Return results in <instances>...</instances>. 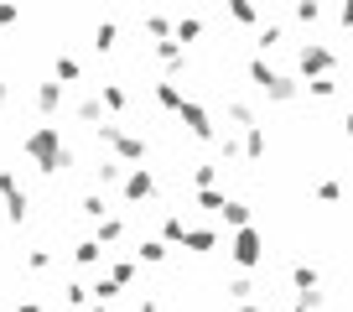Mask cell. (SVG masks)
Here are the masks:
<instances>
[{
	"mask_svg": "<svg viewBox=\"0 0 353 312\" xmlns=\"http://www.w3.org/2000/svg\"><path fill=\"white\" fill-rule=\"evenodd\" d=\"M57 110H63V84H57V78H42V84H37V115L52 120Z\"/></svg>",
	"mask_w": 353,
	"mask_h": 312,
	"instance_id": "7",
	"label": "cell"
},
{
	"mask_svg": "<svg viewBox=\"0 0 353 312\" xmlns=\"http://www.w3.org/2000/svg\"><path fill=\"white\" fill-rule=\"evenodd\" d=\"M125 177H130V167H125L120 156H104L99 167H94V182H99V188H114V182L125 188Z\"/></svg>",
	"mask_w": 353,
	"mask_h": 312,
	"instance_id": "8",
	"label": "cell"
},
{
	"mask_svg": "<svg viewBox=\"0 0 353 312\" xmlns=\"http://www.w3.org/2000/svg\"><path fill=\"white\" fill-rule=\"evenodd\" d=\"M52 78H57V84H78V78H83V68H78V57L57 52V63H52Z\"/></svg>",
	"mask_w": 353,
	"mask_h": 312,
	"instance_id": "17",
	"label": "cell"
},
{
	"mask_svg": "<svg viewBox=\"0 0 353 312\" xmlns=\"http://www.w3.org/2000/svg\"><path fill=\"white\" fill-rule=\"evenodd\" d=\"M110 281L130 286V281H135V260H110Z\"/></svg>",
	"mask_w": 353,
	"mask_h": 312,
	"instance_id": "34",
	"label": "cell"
},
{
	"mask_svg": "<svg viewBox=\"0 0 353 312\" xmlns=\"http://www.w3.org/2000/svg\"><path fill=\"white\" fill-rule=\"evenodd\" d=\"M11 193H21V188H16V172L0 167V198H11Z\"/></svg>",
	"mask_w": 353,
	"mask_h": 312,
	"instance_id": "38",
	"label": "cell"
},
{
	"mask_svg": "<svg viewBox=\"0 0 353 312\" xmlns=\"http://www.w3.org/2000/svg\"><path fill=\"white\" fill-rule=\"evenodd\" d=\"M104 255H110V250H104L99 240H78V245H73V260H78V266H99Z\"/></svg>",
	"mask_w": 353,
	"mask_h": 312,
	"instance_id": "14",
	"label": "cell"
},
{
	"mask_svg": "<svg viewBox=\"0 0 353 312\" xmlns=\"http://www.w3.org/2000/svg\"><path fill=\"white\" fill-rule=\"evenodd\" d=\"M73 115H78L83 125H94V130H99V125H104V99H99V94H88V99L73 104Z\"/></svg>",
	"mask_w": 353,
	"mask_h": 312,
	"instance_id": "12",
	"label": "cell"
},
{
	"mask_svg": "<svg viewBox=\"0 0 353 312\" xmlns=\"http://www.w3.org/2000/svg\"><path fill=\"white\" fill-rule=\"evenodd\" d=\"M125 203H145V198H156V177L145 167H130V177H125Z\"/></svg>",
	"mask_w": 353,
	"mask_h": 312,
	"instance_id": "5",
	"label": "cell"
},
{
	"mask_svg": "<svg viewBox=\"0 0 353 312\" xmlns=\"http://www.w3.org/2000/svg\"><path fill=\"white\" fill-rule=\"evenodd\" d=\"M6 104H11V84H0V120H6Z\"/></svg>",
	"mask_w": 353,
	"mask_h": 312,
	"instance_id": "41",
	"label": "cell"
},
{
	"mask_svg": "<svg viewBox=\"0 0 353 312\" xmlns=\"http://www.w3.org/2000/svg\"><path fill=\"white\" fill-rule=\"evenodd\" d=\"M192 182H198V193L219 188V167H213V162H198V167H192Z\"/></svg>",
	"mask_w": 353,
	"mask_h": 312,
	"instance_id": "26",
	"label": "cell"
},
{
	"mask_svg": "<svg viewBox=\"0 0 353 312\" xmlns=\"http://www.w3.org/2000/svg\"><path fill=\"white\" fill-rule=\"evenodd\" d=\"M120 234H125V219H120V213H110V219L94 224V240H99V245H114Z\"/></svg>",
	"mask_w": 353,
	"mask_h": 312,
	"instance_id": "16",
	"label": "cell"
},
{
	"mask_svg": "<svg viewBox=\"0 0 353 312\" xmlns=\"http://www.w3.org/2000/svg\"><path fill=\"white\" fill-rule=\"evenodd\" d=\"M156 104H161V110H172V115H182V104H188V94L176 89L172 78H161V84H156Z\"/></svg>",
	"mask_w": 353,
	"mask_h": 312,
	"instance_id": "10",
	"label": "cell"
},
{
	"mask_svg": "<svg viewBox=\"0 0 353 312\" xmlns=\"http://www.w3.org/2000/svg\"><path fill=\"white\" fill-rule=\"evenodd\" d=\"M229 260L234 266H244V271H254L265 260V240H260V229H234V240H229Z\"/></svg>",
	"mask_w": 353,
	"mask_h": 312,
	"instance_id": "3",
	"label": "cell"
},
{
	"mask_svg": "<svg viewBox=\"0 0 353 312\" xmlns=\"http://www.w3.org/2000/svg\"><path fill=\"white\" fill-rule=\"evenodd\" d=\"M229 16H234L239 26H254V21H260V11H254V6H244V0H234V6H229Z\"/></svg>",
	"mask_w": 353,
	"mask_h": 312,
	"instance_id": "36",
	"label": "cell"
},
{
	"mask_svg": "<svg viewBox=\"0 0 353 312\" xmlns=\"http://www.w3.org/2000/svg\"><path fill=\"white\" fill-rule=\"evenodd\" d=\"M21 151L37 162V172H47V177H57V172H68L78 162V151L63 141V125H37V130L21 135Z\"/></svg>",
	"mask_w": 353,
	"mask_h": 312,
	"instance_id": "1",
	"label": "cell"
},
{
	"mask_svg": "<svg viewBox=\"0 0 353 312\" xmlns=\"http://www.w3.org/2000/svg\"><path fill=\"white\" fill-rule=\"evenodd\" d=\"M16 312H47V307H37V302H16Z\"/></svg>",
	"mask_w": 353,
	"mask_h": 312,
	"instance_id": "43",
	"label": "cell"
},
{
	"mask_svg": "<svg viewBox=\"0 0 353 312\" xmlns=\"http://www.w3.org/2000/svg\"><path fill=\"white\" fill-rule=\"evenodd\" d=\"M219 156H223V162H239V156H244V141H239V135H219Z\"/></svg>",
	"mask_w": 353,
	"mask_h": 312,
	"instance_id": "33",
	"label": "cell"
},
{
	"mask_svg": "<svg viewBox=\"0 0 353 312\" xmlns=\"http://www.w3.org/2000/svg\"><path fill=\"white\" fill-rule=\"evenodd\" d=\"M135 312H161V307H156V302H151V297H145V302H141V307H135Z\"/></svg>",
	"mask_w": 353,
	"mask_h": 312,
	"instance_id": "44",
	"label": "cell"
},
{
	"mask_svg": "<svg viewBox=\"0 0 353 312\" xmlns=\"http://www.w3.org/2000/svg\"><path fill=\"white\" fill-rule=\"evenodd\" d=\"M78 208H83V219H94V224H99V219H110V203H104V193H88V198L78 203Z\"/></svg>",
	"mask_w": 353,
	"mask_h": 312,
	"instance_id": "22",
	"label": "cell"
},
{
	"mask_svg": "<svg viewBox=\"0 0 353 312\" xmlns=\"http://www.w3.org/2000/svg\"><path fill=\"white\" fill-rule=\"evenodd\" d=\"M145 32H151L156 42H172V37H176V26L166 21V16H145Z\"/></svg>",
	"mask_w": 353,
	"mask_h": 312,
	"instance_id": "24",
	"label": "cell"
},
{
	"mask_svg": "<svg viewBox=\"0 0 353 312\" xmlns=\"http://www.w3.org/2000/svg\"><path fill=\"white\" fill-rule=\"evenodd\" d=\"M198 37H203V21H198V16H182L172 42H176V47H188V42H198Z\"/></svg>",
	"mask_w": 353,
	"mask_h": 312,
	"instance_id": "20",
	"label": "cell"
},
{
	"mask_svg": "<svg viewBox=\"0 0 353 312\" xmlns=\"http://www.w3.org/2000/svg\"><path fill=\"white\" fill-rule=\"evenodd\" d=\"M114 37H120V26H114V21H99V26H94V47H99V52H110Z\"/></svg>",
	"mask_w": 353,
	"mask_h": 312,
	"instance_id": "29",
	"label": "cell"
},
{
	"mask_svg": "<svg viewBox=\"0 0 353 312\" xmlns=\"http://www.w3.org/2000/svg\"><path fill=\"white\" fill-rule=\"evenodd\" d=\"M291 312H312V307H301V302H296V307H291Z\"/></svg>",
	"mask_w": 353,
	"mask_h": 312,
	"instance_id": "45",
	"label": "cell"
},
{
	"mask_svg": "<svg viewBox=\"0 0 353 312\" xmlns=\"http://www.w3.org/2000/svg\"><path fill=\"white\" fill-rule=\"evenodd\" d=\"M229 120L239 125V130H254V110H250L244 99H229Z\"/></svg>",
	"mask_w": 353,
	"mask_h": 312,
	"instance_id": "23",
	"label": "cell"
},
{
	"mask_svg": "<svg viewBox=\"0 0 353 312\" xmlns=\"http://www.w3.org/2000/svg\"><path fill=\"white\" fill-rule=\"evenodd\" d=\"M229 312H270V307H254V302H239V307H229Z\"/></svg>",
	"mask_w": 353,
	"mask_h": 312,
	"instance_id": "42",
	"label": "cell"
},
{
	"mask_svg": "<svg viewBox=\"0 0 353 312\" xmlns=\"http://www.w3.org/2000/svg\"><path fill=\"white\" fill-rule=\"evenodd\" d=\"M176 120L188 125V130L198 135V141H219V125L208 120V110H203L198 99H188V104H182V115H176Z\"/></svg>",
	"mask_w": 353,
	"mask_h": 312,
	"instance_id": "4",
	"label": "cell"
},
{
	"mask_svg": "<svg viewBox=\"0 0 353 312\" xmlns=\"http://www.w3.org/2000/svg\"><path fill=\"white\" fill-rule=\"evenodd\" d=\"M296 63H301V73H307L312 84H317V78L332 68V52H327V47H317V42H307V47H301V57H296Z\"/></svg>",
	"mask_w": 353,
	"mask_h": 312,
	"instance_id": "6",
	"label": "cell"
},
{
	"mask_svg": "<svg viewBox=\"0 0 353 312\" xmlns=\"http://www.w3.org/2000/svg\"><path fill=\"white\" fill-rule=\"evenodd\" d=\"M114 297H120V281H110V276H99V281H94V302H104V307H110Z\"/></svg>",
	"mask_w": 353,
	"mask_h": 312,
	"instance_id": "32",
	"label": "cell"
},
{
	"mask_svg": "<svg viewBox=\"0 0 353 312\" xmlns=\"http://www.w3.org/2000/svg\"><path fill=\"white\" fill-rule=\"evenodd\" d=\"M229 229H250V203H239V198H229L223 203V213H219Z\"/></svg>",
	"mask_w": 353,
	"mask_h": 312,
	"instance_id": "15",
	"label": "cell"
},
{
	"mask_svg": "<svg viewBox=\"0 0 353 312\" xmlns=\"http://www.w3.org/2000/svg\"><path fill=\"white\" fill-rule=\"evenodd\" d=\"M63 297L73 302V307H88V302H94V286H83V281H68V286H63Z\"/></svg>",
	"mask_w": 353,
	"mask_h": 312,
	"instance_id": "28",
	"label": "cell"
},
{
	"mask_svg": "<svg viewBox=\"0 0 353 312\" xmlns=\"http://www.w3.org/2000/svg\"><path fill=\"white\" fill-rule=\"evenodd\" d=\"M192 203H198V208H208V213H223L229 193H219V188H203V193H192Z\"/></svg>",
	"mask_w": 353,
	"mask_h": 312,
	"instance_id": "21",
	"label": "cell"
},
{
	"mask_svg": "<svg viewBox=\"0 0 353 312\" xmlns=\"http://www.w3.org/2000/svg\"><path fill=\"white\" fill-rule=\"evenodd\" d=\"M26 266H32V271H47V266H52V250H32V255H26Z\"/></svg>",
	"mask_w": 353,
	"mask_h": 312,
	"instance_id": "39",
	"label": "cell"
},
{
	"mask_svg": "<svg viewBox=\"0 0 353 312\" xmlns=\"http://www.w3.org/2000/svg\"><path fill=\"white\" fill-rule=\"evenodd\" d=\"M250 297H254V281H250V276H234V281H229V302L239 307V302H250Z\"/></svg>",
	"mask_w": 353,
	"mask_h": 312,
	"instance_id": "31",
	"label": "cell"
},
{
	"mask_svg": "<svg viewBox=\"0 0 353 312\" xmlns=\"http://www.w3.org/2000/svg\"><path fill=\"white\" fill-rule=\"evenodd\" d=\"M26 208H32V198H26V193H11V198H6V219H11V224H21Z\"/></svg>",
	"mask_w": 353,
	"mask_h": 312,
	"instance_id": "27",
	"label": "cell"
},
{
	"mask_svg": "<svg viewBox=\"0 0 353 312\" xmlns=\"http://www.w3.org/2000/svg\"><path fill=\"white\" fill-rule=\"evenodd\" d=\"M270 99H276V104L296 99V78H286V73H281V78H276V89H270Z\"/></svg>",
	"mask_w": 353,
	"mask_h": 312,
	"instance_id": "35",
	"label": "cell"
},
{
	"mask_svg": "<svg viewBox=\"0 0 353 312\" xmlns=\"http://www.w3.org/2000/svg\"><path fill=\"white\" fill-rule=\"evenodd\" d=\"M188 229H192V224L182 219V213H166V219H161V240H166V245H188Z\"/></svg>",
	"mask_w": 353,
	"mask_h": 312,
	"instance_id": "13",
	"label": "cell"
},
{
	"mask_svg": "<svg viewBox=\"0 0 353 312\" xmlns=\"http://www.w3.org/2000/svg\"><path fill=\"white\" fill-rule=\"evenodd\" d=\"M11 21H21V11H16V6H0V32H6Z\"/></svg>",
	"mask_w": 353,
	"mask_h": 312,
	"instance_id": "40",
	"label": "cell"
},
{
	"mask_svg": "<svg viewBox=\"0 0 353 312\" xmlns=\"http://www.w3.org/2000/svg\"><path fill=\"white\" fill-rule=\"evenodd\" d=\"M281 42V26L270 21V26H260V37H254V47H260V52H270V47Z\"/></svg>",
	"mask_w": 353,
	"mask_h": 312,
	"instance_id": "37",
	"label": "cell"
},
{
	"mask_svg": "<svg viewBox=\"0 0 353 312\" xmlns=\"http://www.w3.org/2000/svg\"><path fill=\"white\" fill-rule=\"evenodd\" d=\"M250 78H254V84H260L265 94H270V89H276V78H281V73H276V68H270V63H265V57H250Z\"/></svg>",
	"mask_w": 353,
	"mask_h": 312,
	"instance_id": "18",
	"label": "cell"
},
{
	"mask_svg": "<svg viewBox=\"0 0 353 312\" xmlns=\"http://www.w3.org/2000/svg\"><path fill=\"white\" fill-rule=\"evenodd\" d=\"M99 99H104V110H114V115H120L125 104H130V99H125V89H120V84H104V89H99Z\"/></svg>",
	"mask_w": 353,
	"mask_h": 312,
	"instance_id": "25",
	"label": "cell"
},
{
	"mask_svg": "<svg viewBox=\"0 0 353 312\" xmlns=\"http://www.w3.org/2000/svg\"><path fill=\"white\" fill-rule=\"evenodd\" d=\"M94 135H99V141L110 146L114 156H120L125 167H135V162H145V141H141V135H130V130H120V125H114V120H104V125H99V130H94Z\"/></svg>",
	"mask_w": 353,
	"mask_h": 312,
	"instance_id": "2",
	"label": "cell"
},
{
	"mask_svg": "<svg viewBox=\"0 0 353 312\" xmlns=\"http://www.w3.org/2000/svg\"><path fill=\"white\" fill-rule=\"evenodd\" d=\"M135 255H141V266H161V260H166V240H141Z\"/></svg>",
	"mask_w": 353,
	"mask_h": 312,
	"instance_id": "19",
	"label": "cell"
},
{
	"mask_svg": "<svg viewBox=\"0 0 353 312\" xmlns=\"http://www.w3.org/2000/svg\"><path fill=\"white\" fill-rule=\"evenodd\" d=\"M188 250H192V255H208V250H219V229H203V224H192V229H188Z\"/></svg>",
	"mask_w": 353,
	"mask_h": 312,
	"instance_id": "11",
	"label": "cell"
},
{
	"mask_svg": "<svg viewBox=\"0 0 353 312\" xmlns=\"http://www.w3.org/2000/svg\"><path fill=\"white\" fill-rule=\"evenodd\" d=\"M244 156H250V162H260V156H265V130H260V125L244 130Z\"/></svg>",
	"mask_w": 353,
	"mask_h": 312,
	"instance_id": "30",
	"label": "cell"
},
{
	"mask_svg": "<svg viewBox=\"0 0 353 312\" xmlns=\"http://www.w3.org/2000/svg\"><path fill=\"white\" fill-rule=\"evenodd\" d=\"M156 63H161L166 73H182V68H188V47H176V42H156Z\"/></svg>",
	"mask_w": 353,
	"mask_h": 312,
	"instance_id": "9",
	"label": "cell"
}]
</instances>
